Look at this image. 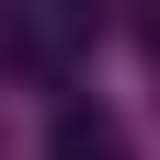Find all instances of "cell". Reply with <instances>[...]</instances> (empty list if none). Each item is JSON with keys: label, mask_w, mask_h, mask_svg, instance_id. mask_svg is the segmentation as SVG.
Listing matches in <instances>:
<instances>
[{"label": "cell", "mask_w": 160, "mask_h": 160, "mask_svg": "<svg viewBox=\"0 0 160 160\" xmlns=\"http://www.w3.org/2000/svg\"><path fill=\"white\" fill-rule=\"evenodd\" d=\"M46 149H57V160H137V149H126V126H114L103 103H57Z\"/></svg>", "instance_id": "cell-1"}]
</instances>
